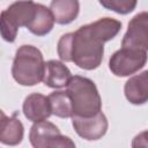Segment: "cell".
Masks as SVG:
<instances>
[{
  "label": "cell",
  "mask_w": 148,
  "mask_h": 148,
  "mask_svg": "<svg viewBox=\"0 0 148 148\" xmlns=\"http://www.w3.org/2000/svg\"><path fill=\"white\" fill-rule=\"evenodd\" d=\"M71 77V71L61 61L49 60L45 62V73L43 82L46 87L54 89L67 87Z\"/></svg>",
  "instance_id": "12"
},
{
  "label": "cell",
  "mask_w": 148,
  "mask_h": 148,
  "mask_svg": "<svg viewBox=\"0 0 148 148\" xmlns=\"http://www.w3.org/2000/svg\"><path fill=\"white\" fill-rule=\"evenodd\" d=\"M29 140L35 148H59V147H75V143L68 138L60 133L59 128L47 121L35 123L29 132Z\"/></svg>",
  "instance_id": "5"
},
{
  "label": "cell",
  "mask_w": 148,
  "mask_h": 148,
  "mask_svg": "<svg viewBox=\"0 0 148 148\" xmlns=\"http://www.w3.org/2000/svg\"><path fill=\"white\" fill-rule=\"evenodd\" d=\"M0 142L8 146L18 145L24 134V128L16 117H7L3 111L0 112Z\"/></svg>",
  "instance_id": "11"
},
{
  "label": "cell",
  "mask_w": 148,
  "mask_h": 148,
  "mask_svg": "<svg viewBox=\"0 0 148 148\" xmlns=\"http://www.w3.org/2000/svg\"><path fill=\"white\" fill-rule=\"evenodd\" d=\"M126 99L134 105L148 102V69L130 77L124 87Z\"/></svg>",
  "instance_id": "10"
},
{
  "label": "cell",
  "mask_w": 148,
  "mask_h": 148,
  "mask_svg": "<svg viewBox=\"0 0 148 148\" xmlns=\"http://www.w3.org/2000/svg\"><path fill=\"white\" fill-rule=\"evenodd\" d=\"M45 61L39 49L34 45H22L17 49L13 66V79L21 86L31 87L44 79Z\"/></svg>",
  "instance_id": "2"
},
{
  "label": "cell",
  "mask_w": 148,
  "mask_h": 148,
  "mask_svg": "<svg viewBox=\"0 0 148 148\" xmlns=\"http://www.w3.org/2000/svg\"><path fill=\"white\" fill-rule=\"evenodd\" d=\"M50 9L54 21L58 24H68L73 22L80 12L79 0H52Z\"/></svg>",
  "instance_id": "13"
},
{
  "label": "cell",
  "mask_w": 148,
  "mask_h": 148,
  "mask_svg": "<svg viewBox=\"0 0 148 148\" xmlns=\"http://www.w3.org/2000/svg\"><path fill=\"white\" fill-rule=\"evenodd\" d=\"M147 59L148 56L145 51L121 47L111 56L109 68L116 76H130L141 69L146 65Z\"/></svg>",
  "instance_id": "6"
},
{
  "label": "cell",
  "mask_w": 148,
  "mask_h": 148,
  "mask_svg": "<svg viewBox=\"0 0 148 148\" xmlns=\"http://www.w3.org/2000/svg\"><path fill=\"white\" fill-rule=\"evenodd\" d=\"M54 22L56 21L51 9L42 3H36L35 16L27 28L31 34L36 36H44L52 30Z\"/></svg>",
  "instance_id": "14"
},
{
  "label": "cell",
  "mask_w": 148,
  "mask_h": 148,
  "mask_svg": "<svg viewBox=\"0 0 148 148\" xmlns=\"http://www.w3.org/2000/svg\"><path fill=\"white\" fill-rule=\"evenodd\" d=\"M72 39H73V32H68L62 35L58 42L57 52L62 61L66 62L72 61Z\"/></svg>",
  "instance_id": "17"
},
{
  "label": "cell",
  "mask_w": 148,
  "mask_h": 148,
  "mask_svg": "<svg viewBox=\"0 0 148 148\" xmlns=\"http://www.w3.org/2000/svg\"><path fill=\"white\" fill-rule=\"evenodd\" d=\"M132 147H148V131H143L135 135L132 141Z\"/></svg>",
  "instance_id": "18"
},
{
  "label": "cell",
  "mask_w": 148,
  "mask_h": 148,
  "mask_svg": "<svg viewBox=\"0 0 148 148\" xmlns=\"http://www.w3.org/2000/svg\"><path fill=\"white\" fill-rule=\"evenodd\" d=\"M98 1L104 8L121 15L133 12L138 2V0H98Z\"/></svg>",
  "instance_id": "16"
},
{
  "label": "cell",
  "mask_w": 148,
  "mask_h": 148,
  "mask_svg": "<svg viewBox=\"0 0 148 148\" xmlns=\"http://www.w3.org/2000/svg\"><path fill=\"white\" fill-rule=\"evenodd\" d=\"M36 13L32 0H17L1 12V36L6 42H14L20 27H28Z\"/></svg>",
  "instance_id": "4"
},
{
  "label": "cell",
  "mask_w": 148,
  "mask_h": 148,
  "mask_svg": "<svg viewBox=\"0 0 148 148\" xmlns=\"http://www.w3.org/2000/svg\"><path fill=\"white\" fill-rule=\"evenodd\" d=\"M120 29L121 23L112 17H102L80 27L73 32L72 61L82 69H96L103 60L104 43L114 38Z\"/></svg>",
  "instance_id": "1"
},
{
  "label": "cell",
  "mask_w": 148,
  "mask_h": 148,
  "mask_svg": "<svg viewBox=\"0 0 148 148\" xmlns=\"http://www.w3.org/2000/svg\"><path fill=\"white\" fill-rule=\"evenodd\" d=\"M22 110L24 117L32 123L46 120L52 114L49 97L39 92L28 95L24 98Z\"/></svg>",
  "instance_id": "9"
},
{
  "label": "cell",
  "mask_w": 148,
  "mask_h": 148,
  "mask_svg": "<svg viewBox=\"0 0 148 148\" xmlns=\"http://www.w3.org/2000/svg\"><path fill=\"white\" fill-rule=\"evenodd\" d=\"M72 124L77 135L89 141L104 136L109 127L108 119L102 111L91 117L72 116Z\"/></svg>",
  "instance_id": "8"
},
{
  "label": "cell",
  "mask_w": 148,
  "mask_h": 148,
  "mask_svg": "<svg viewBox=\"0 0 148 148\" xmlns=\"http://www.w3.org/2000/svg\"><path fill=\"white\" fill-rule=\"evenodd\" d=\"M52 114L59 118H71L73 116L72 99L67 91L57 90L51 92L49 96Z\"/></svg>",
  "instance_id": "15"
},
{
  "label": "cell",
  "mask_w": 148,
  "mask_h": 148,
  "mask_svg": "<svg viewBox=\"0 0 148 148\" xmlns=\"http://www.w3.org/2000/svg\"><path fill=\"white\" fill-rule=\"evenodd\" d=\"M121 47L148 51V12H141L132 17L123 37Z\"/></svg>",
  "instance_id": "7"
},
{
  "label": "cell",
  "mask_w": 148,
  "mask_h": 148,
  "mask_svg": "<svg viewBox=\"0 0 148 148\" xmlns=\"http://www.w3.org/2000/svg\"><path fill=\"white\" fill-rule=\"evenodd\" d=\"M72 99L73 116L91 117L102 109V99L96 84L88 77L74 75L71 77L67 90Z\"/></svg>",
  "instance_id": "3"
}]
</instances>
